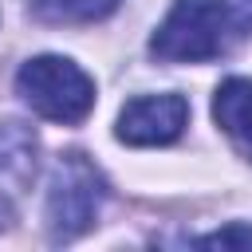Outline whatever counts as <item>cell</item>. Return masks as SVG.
I'll list each match as a JSON object with an SVG mask.
<instances>
[{
	"label": "cell",
	"instance_id": "1",
	"mask_svg": "<svg viewBox=\"0 0 252 252\" xmlns=\"http://www.w3.org/2000/svg\"><path fill=\"white\" fill-rule=\"evenodd\" d=\"M240 35V24L228 0H173L158 32L150 35V51L165 63H205L224 55Z\"/></svg>",
	"mask_w": 252,
	"mask_h": 252
},
{
	"label": "cell",
	"instance_id": "2",
	"mask_svg": "<svg viewBox=\"0 0 252 252\" xmlns=\"http://www.w3.org/2000/svg\"><path fill=\"white\" fill-rule=\"evenodd\" d=\"M102 201H106V177L98 173V165L79 150L59 154L55 173H51V189H47V209H43V224H47L51 244L79 240L98 220Z\"/></svg>",
	"mask_w": 252,
	"mask_h": 252
},
{
	"label": "cell",
	"instance_id": "3",
	"mask_svg": "<svg viewBox=\"0 0 252 252\" xmlns=\"http://www.w3.org/2000/svg\"><path fill=\"white\" fill-rule=\"evenodd\" d=\"M16 94L47 122L75 126L94 110V79L67 55H35L16 71Z\"/></svg>",
	"mask_w": 252,
	"mask_h": 252
},
{
	"label": "cell",
	"instance_id": "4",
	"mask_svg": "<svg viewBox=\"0 0 252 252\" xmlns=\"http://www.w3.org/2000/svg\"><path fill=\"white\" fill-rule=\"evenodd\" d=\"M189 122V102L181 94H138L118 114V142L126 146H169Z\"/></svg>",
	"mask_w": 252,
	"mask_h": 252
},
{
	"label": "cell",
	"instance_id": "5",
	"mask_svg": "<svg viewBox=\"0 0 252 252\" xmlns=\"http://www.w3.org/2000/svg\"><path fill=\"white\" fill-rule=\"evenodd\" d=\"M39 138L24 122H0V228H8L35 181Z\"/></svg>",
	"mask_w": 252,
	"mask_h": 252
},
{
	"label": "cell",
	"instance_id": "6",
	"mask_svg": "<svg viewBox=\"0 0 252 252\" xmlns=\"http://www.w3.org/2000/svg\"><path fill=\"white\" fill-rule=\"evenodd\" d=\"M213 118L228 134V142L252 161V79L232 75L213 94Z\"/></svg>",
	"mask_w": 252,
	"mask_h": 252
},
{
	"label": "cell",
	"instance_id": "7",
	"mask_svg": "<svg viewBox=\"0 0 252 252\" xmlns=\"http://www.w3.org/2000/svg\"><path fill=\"white\" fill-rule=\"evenodd\" d=\"M122 0H28L32 16L43 24H94L106 20Z\"/></svg>",
	"mask_w": 252,
	"mask_h": 252
},
{
	"label": "cell",
	"instance_id": "8",
	"mask_svg": "<svg viewBox=\"0 0 252 252\" xmlns=\"http://www.w3.org/2000/svg\"><path fill=\"white\" fill-rule=\"evenodd\" d=\"M193 244H197V248H252V224L232 220V224H224V228H217V232L197 236Z\"/></svg>",
	"mask_w": 252,
	"mask_h": 252
},
{
	"label": "cell",
	"instance_id": "9",
	"mask_svg": "<svg viewBox=\"0 0 252 252\" xmlns=\"http://www.w3.org/2000/svg\"><path fill=\"white\" fill-rule=\"evenodd\" d=\"M228 8H232L240 28H252V0H228Z\"/></svg>",
	"mask_w": 252,
	"mask_h": 252
}]
</instances>
